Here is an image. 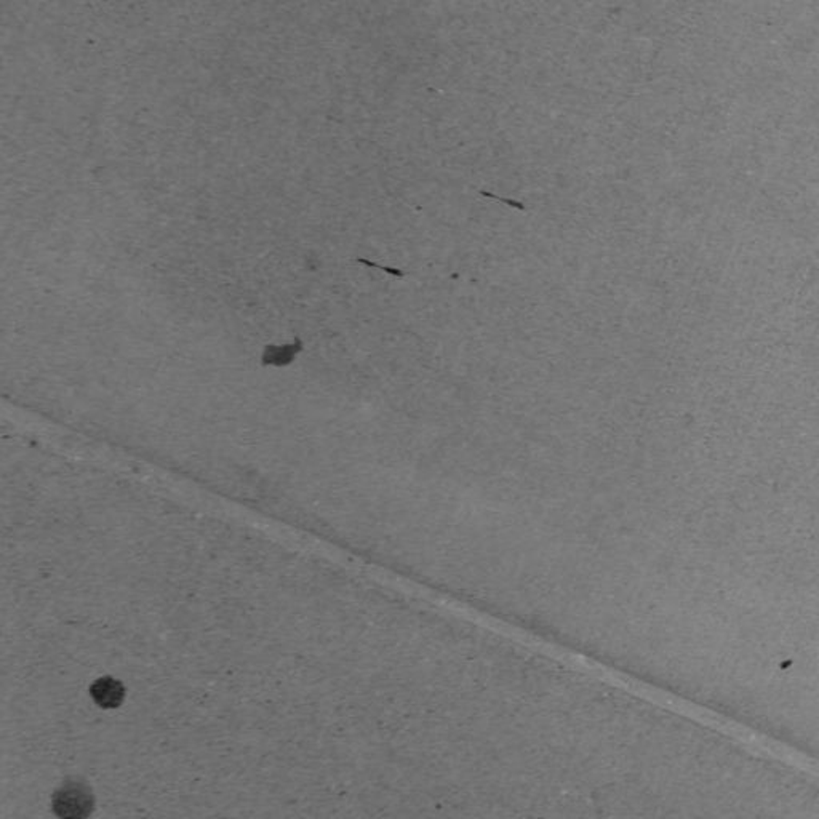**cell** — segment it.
Masks as SVG:
<instances>
[{
    "label": "cell",
    "mask_w": 819,
    "mask_h": 819,
    "mask_svg": "<svg viewBox=\"0 0 819 819\" xmlns=\"http://www.w3.org/2000/svg\"><path fill=\"white\" fill-rule=\"evenodd\" d=\"M93 810L90 787L82 781H66L55 793L54 812L65 819L86 818Z\"/></svg>",
    "instance_id": "6da1fadb"
},
{
    "label": "cell",
    "mask_w": 819,
    "mask_h": 819,
    "mask_svg": "<svg viewBox=\"0 0 819 819\" xmlns=\"http://www.w3.org/2000/svg\"><path fill=\"white\" fill-rule=\"evenodd\" d=\"M90 693L98 706L113 709V707L122 704L126 690L120 682L114 681L111 677H105V679H99L93 683Z\"/></svg>",
    "instance_id": "7a4b0ae2"
}]
</instances>
